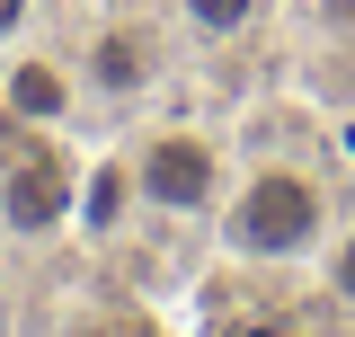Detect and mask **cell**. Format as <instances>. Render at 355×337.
<instances>
[{"label": "cell", "instance_id": "6da1fadb", "mask_svg": "<svg viewBox=\"0 0 355 337\" xmlns=\"http://www.w3.org/2000/svg\"><path fill=\"white\" fill-rule=\"evenodd\" d=\"M222 257L231 266H311L338 240L347 196H338V160L311 142V116H258V133H240V168L222 196Z\"/></svg>", "mask_w": 355, "mask_h": 337}, {"label": "cell", "instance_id": "7a4b0ae2", "mask_svg": "<svg viewBox=\"0 0 355 337\" xmlns=\"http://www.w3.org/2000/svg\"><path fill=\"white\" fill-rule=\"evenodd\" d=\"M133 178H142V205L160 222H214L231 196V142L214 125H142L125 133Z\"/></svg>", "mask_w": 355, "mask_h": 337}, {"label": "cell", "instance_id": "3957f363", "mask_svg": "<svg viewBox=\"0 0 355 337\" xmlns=\"http://www.w3.org/2000/svg\"><path fill=\"white\" fill-rule=\"evenodd\" d=\"M71 187H80L71 151H62L53 133H27V125H18V151L0 160V222H9L18 240H44V231L71 222Z\"/></svg>", "mask_w": 355, "mask_h": 337}, {"label": "cell", "instance_id": "277c9868", "mask_svg": "<svg viewBox=\"0 0 355 337\" xmlns=\"http://www.w3.org/2000/svg\"><path fill=\"white\" fill-rule=\"evenodd\" d=\"M160 71H169L160 18H98V27H89V62H80V89H89V98L133 107V98L160 89Z\"/></svg>", "mask_w": 355, "mask_h": 337}, {"label": "cell", "instance_id": "5b68a950", "mask_svg": "<svg viewBox=\"0 0 355 337\" xmlns=\"http://www.w3.org/2000/svg\"><path fill=\"white\" fill-rule=\"evenodd\" d=\"M133 213H151L142 205V178H133V151L107 142V151L80 168V187H71V231H80L89 249H116L133 231Z\"/></svg>", "mask_w": 355, "mask_h": 337}, {"label": "cell", "instance_id": "8992f818", "mask_svg": "<svg viewBox=\"0 0 355 337\" xmlns=\"http://www.w3.org/2000/svg\"><path fill=\"white\" fill-rule=\"evenodd\" d=\"M0 116L27 125V133H62L80 116V71L53 62V53H18L9 44V62H0Z\"/></svg>", "mask_w": 355, "mask_h": 337}, {"label": "cell", "instance_id": "52a82bcc", "mask_svg": "<svg viewBox=\"0 0 355 337\" xmlns=\"http://www.w3.org/2000/svg\"><path fill=\"white\" fill-rule=\"evenodd\" d=\"M258 9H266V0H178V18H187L196 36H214V44L249 36V27H258Z\"/></svg>", "mask_w": 355, "mask_h": 337}, {"label": "cell", "instance_id": "ba28073f", "mask_svg": "<svg viewBox=\"0 0 355 337\" xmlns=\"http://www.w3.org/2000/svg\"><path fill=\"white\" fill-rule=\"evenodd\" d=\"M320 266H329V293L355 311V222H338V240L320 249Z\"/></svg>", "mask_w": 355, "mask_h": 337}, {"label": "cell", "instance_id": "9c48e42d", "mask_svg": "<svg viewBox=\"0 0 355 337\" xmlns=\"http://www.w3.org/2000/svg\"><path fill=\"white\" fill-rule=\"evenodd\" d=\"M27 27H36V0H0V53L27 36Z\"/></svg>", "mask_w": 355, "mask_h": 337}, {"label": "cell", "instance_id": "30bf717a", "mask_svg": "<svg viewBox=\"0 0 355 337\" xmlns=\"http://www.w3.org/2000/svg\"><path fill=\"white\" fill-rule=\"evenodd\" d=\"M214 337H293L284 320H214Z\"/></svg>", "mask_w": 355, "mask_h": 337}]
</instances>
